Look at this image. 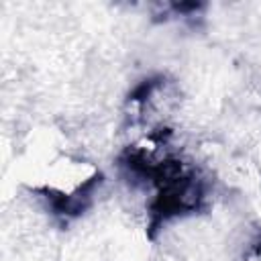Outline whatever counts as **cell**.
<instances>
[{"instance_id":"obj_1","label":"cell","mask_w":261,"mask_h":261,"mask_svg":"<svg viewBox=\"0 0 261 261\" xmlns=\"http://www.w3.org/2000/svg\"><path fill=\"white\" fill-rule=\"evenodd\" d=\"M120 165L155 190L149 204L151 228L161 226L173 216L196 212L206 202L204 177L177 157L153 159L141 149H130L120 157Z\"/></svg>"},{"instance_id":"obj_2","label":"cell","mask_w":261,"mask_h":261,"mask_svg":"<svg viewBox=\"0 0 261 261\" xmlns=\"http://www.w3.org/2000/svg\"><path fill=\"white\" fill-rule=\"evenodd\" d=\"M245 261H261V234L251 243V247L245 253Z\"/></svg>"}]
</instances>
